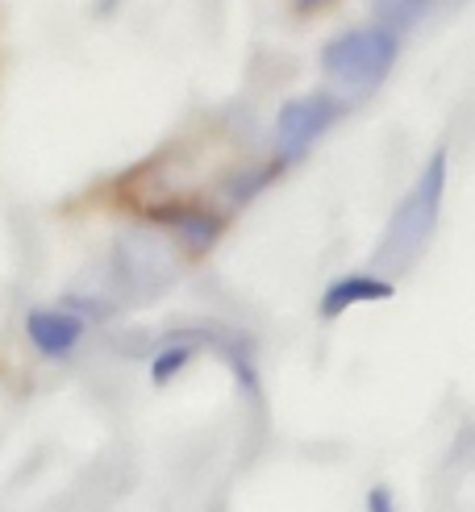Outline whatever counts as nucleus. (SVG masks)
I'll use <instances>...</instances> for the list:
<instances>
[{
	"label": "nucleus",
	"mask_w": 475,
	"mask_h": 512,
	"mask_svg": "<svg viewBox=\"0 0 475 512\" xmlns=\"http://www.w3.org/2000/svg\"><path fill=\"white\" fill-rule=\"evenodd\" d=\"M196 354V342H180V346H167L159 358H155V367H150V375H155V383H167L175 371H184L188 367V358Z\"/></svg>",
	"instance_id": "8"
},
{
	"label": "nucleus",
	"mask_w": 475,
	"mask_h": 512,
	"mask_svg": "<svg viewBox=\"0 0 475 512\" xmlns=\"http://www.w3.org/2000/svg\"><path fill=\"white\" fill-rule=\"evenodd\" d=\"M113 288L121 300H155L167 292L180 275V259H175L171 238H163L159 229H130L113 242V259H109Z\"/></svg>",
	"instance_id": "2"
},
{
	"label": "nucleus",
	"mask_w": 475,
	"mask_h": 512,
	"mask_svg": "<svg viewBox=\"0 0 475 512\" xmlns=\"http://www.w3.org/2000/svg\"><path fill=\"white\" fill-rule=\"evenodd\" d=\"M325 0H300V9H321Z\"/></svg>",
	"instance_id": "10"
},
{
	"label": "nucleus",
	"mask_w": 475,
	"mask_h": 512,
	"mask_svg": "<svg viewBox=\"0 0 475 512\" xmlns=\"http://www.w3.org/2000/svg\"><path fill=\"white\" fill-rule=\"evenodd\" d=\"M342 113H346V105L330 92L292 96L280 109V117H275V150H280V163L305 159Z\"/></svg>",
	"instance_id": "4"
},
{
	"label": "nucleus",
	"mask_w": 475,
	"mask_h": 512,
	"mask_svg": "<svg viewBox=\"0 0 475 512\" xmlns=\"http://www.w3.org/2000/svg\"><path fill=\"white\" fill-rule=\"evenodd\" d=\"M25 329H30V342H34L42 354H50V358L71 354L75 346H80V338H84V321L71 317V313H59V309H38V313H30Z\"/></svg>",
	"instance_id": "5"
},
{
	"label": "nucleus",
	"mask_w": 475,
	"mask_h": 512,
	"mask_svg": "<svg viewBox=\"0 0 475 512\" xmlns=\"http://www.w3.org/2000/svg\"><path fill=\"white\" fill-rule=\"evenodd\" d=\"M392 296V284L388 279H367V275H350V279H338L330 284V292L321 296V313L325 317H338L350 304H367V300H388Z\"/></svg>",
	"instance_id": "6"
},
{
	"label": "nucleus",
	"mask_w": 475,
	"mask_h": 512,
	"mask_svg": "<svg viewBox=\"0 0 475 512\" xmlns=\"http://www.w3.org/2000/svg\"><path fill=\"white\" fill-rule=\"evenodd\" d=\"M396 55H400L396 34H388L384 25H371V30H350L325 46L321 71L346 88H375V84H384Z\"/></svg>",
	"instance_id": "3"
},
{
	"label": "nucleus",
	"mask_w": 475,
	"mask_h": 512,
	"mask_svg": "<svg viewBox=\"0 0 475 512\" xmlns=\"http://www.w3.org/2000/svg\"><path fill=\"white\" fill-rule=\"evenodd\" d=\"M367 508H388V492H371V500H367Z\"/></svg>",
	"instance_id": "9"
},
{
	"label": "nucleus",
	"mask_w": 475,
	"mask_h": 512,
	"mask_svg": "<svg viewBox=\"0 0 475 512\" xmlns=\"http://www.w3.org/2000/svg\"><path fill=\"white\" fill-rule=\"evenodd\" d=\"M425 9H430V0H371L375 21H380L388 34H400V30H409V25H417L425 17Z\"/></svg>",
	"instance_id": "7"
},
{
	"label": "nucleus",
	"mask_w": 475,
	"mask_h": 512,
	"mask_svg": "<svg viewBox=\"0 0 475 512\" xmlns=\"http://www.w3.org/2000/svg\"><path fill=\"white\" fill-rule=\"evenodd\" d=\"M442 188H446V150L425 163L417 188L396 204V213L388 221L384 242L375 246V267L380 271H405L421 259V250L434 242L438 229V209H442Z\"/></svg>",
	"instance_id": "1"
}]
</instances>
